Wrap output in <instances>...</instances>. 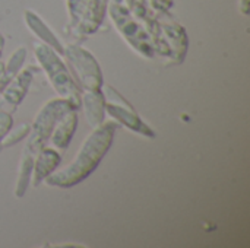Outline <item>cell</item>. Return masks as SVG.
<instances>
[{"label": "cell", "instance_id": "cell-22", "mask_svg": "<svg viewBox=\"0 0 250 248\" xmlns=\"http://www.w3.org/2000/svg\"><path fill=\"white\" fill-rule=\"evenodd\" d=\"M3 50H4V37H3V35L0 34V58H1Z\"/></svg>", "mask_w": 250, "mask_h": 248}, {"label": "cell", "instance_id": "cell-5", "mask_svg": "<svg viewBox=\"0 0 250 248\" xmlns=\"http://www.w3.org/2000/svg\"><path fill=\"white\" fill-rule=\"evenodd\" d=\"M63 57L70 67V73L85 91H100L103 88V72L91 51L79 44H69L64 47Z\"/></svg>", "mask_w": 250, "mask_h": 248}, {"label": "cell", "instance_id": "cell-11", "mask_svg": "<svg viewBox=\"0 0 250 248\" xmlns=\"http://www.w3.org/2000/svg\"><path fill=\"white\" fill-rule=\"evenodd\" d=\"M78 110L67 111L56 124L48 143H51L53 148L66 151L73 139V134L78 129Z\"/></svg>", "mask_w": 250, "mask_h": 248}, {"label": "cell", "instance_id": "cell-2", "mask_svg": "<svg viewBox=\"0 0 250 248\" xmlns=\"http://www.w3.org/2000/svg\"><path fill=\"white\" fill-rule=\"evenodd\" d=\"M34 54L56 94L60 98L70 101L75 110H78L81 107V91L60 54L44 42H37L34 45Z\"/></svg>", "mask_w": 250, "mask_h": 248}, {"label": "cell", "instance_id": "cell-15", "mask_svg": "<svg viewBox=\"0 0 250 248\" xmlns=\"http://www.w3.org/2000/svg\"><path fill=\"white\" fill-rule=\"evenodd\" d=\"M26 54H28V50L26 47H18L12 54L10 57L7 58L6 64H4V76H3V82H1V86H0V92L4 89V86L10 82V79L22 69L25 60H26Z\"/></svg>", "mask_w": 250, "mask_h": 248}, {"label": "cell", "instance_id": "cell-8", "mask_svg": "<svg viewBox=\"0 0 250 248\" xmlns=\"http://www.w3.org/2000/svg\"><path fill=\"white\" fill-rule=\"evenodd\" d=\"M34 79V69H21L10 82L4 86L1 94V105H9L10 108H16L26 96L31 83Z\"/></svg>", "mask_w": 250, "mask_h": 248}, {"label": "cell", "instance_id": "cell-13", "mask_svg": "<svg viewBox=\"0 0 250 248\" xmlns=\"http://www.w3.org/2000/svg\"><path fill=\"white\" fill-rule=\"evenodd\" d=\"M81 107H83L85 118L88 124L95 129L104 123L105 117V99L100 91H85L81 94Z\"/></svg>", "mask_w": 250, "mask_h": 248}, {"label": "cell", "instance_id": "cell-7", "mask_svg": "<svg viewBox=\"0 0 250 248\" xmlns=\"http://www.w3.org/2000/svg\"><path fill=\"white\" fill-rule=\"evenodd\" d=\"M160 15L161 18L157 19L160 23L161 38L170 50V58L167 63L179 64L185 60L189 48V38L186 29L171 18H167L166 13H160Z\"/></svg>", "mask_w": 250, "mask_h": 248}, {"label": "cell", "instance_id": "cell-6", "mask_svg": "<svg viewBox=\"0 0 250 248\" xmlns=\"http://www.w3.org/2000/svg\"><path fill=\"white\" fill-rule=\"evenodd\" d=\"M104 99H105V113L123 127L129 129L133 133H138L139 136H144L146 139H155V132L138 115L135 108L113 88V86H104L101 88Z\"/></svg>", "mask_w": 250, "mask_h": 248}, {"label": "cell", "instance_id": "cell-10", "mask_svg": "<svg viewBox=\"0 0 250 248\" xmlns=\"http://www.w3.org/2000/svg\"><path fill=\"white\" fill-rule=\"evenodd\" d=\"M107 6H108V0H88L86 12L79 26L75 29L73 35L78 38H83L86 35L97 32L105 18Z\"/></svg>", "mask_w": 250, "mask_h": 248}, {"label": "cell", "instance_id": "cell-4", "mask_svg": "<svg viewBox=\"0 0 250 248\" xmlns=\"http://www.w3.org/2000/svg\"><path fill=\"white\" fill-rule=\"evenodd\" d=\"M70 110H75V107L70 104V101L64 98L59 96L48 99L34 117V121L29 127L25 149L35 155L40 149L47 146L57 121Z\"/></svg>", "mask_w": 250, "mask_h": 248}, {"label": "cell", "instance_id": "cell-20", "mask_svg": "<svg viewBox=\"0 0 250 248\" xmlns=\"http://www.w3.org/2000/svg\"><path fill=\"white\" fill-rule=\"evenodd\" d=\"M239 7H240L243 15H248L249 13V0H240L239 1Z\"/></svg>", "mask_w": 250, "mask_h": 248}, {"label": "cell", "instance_id": "cell-14", "mask_svg": "<svg viewBox=\"0 0 250 248\" xmlns=\"http://www.w3.org/2000/svg\"><path fill=\"white\" fill-rule=\"evenodd\" d=\"M34 153L23 149L19 161V168H18V178H16V186H15V197L21 199L25 196L31 178H32V168H34Z\"/></svg>", "mask_w": 250, "mask_h": 248}, {"label": "cell", "instance_id": "cell-9", "mask_svg": "<svg viewBox=\"0 0 250 248\" xmlns=\"http://www.w3.org/2000/svg\"><path fill=\"white\" fill-rule=\"evenodd\" d=\"M62 155L57 152L56 148L44 146L40 149L34 156V168H32V178L31 183L34 187H38L48 175H51L60 165Z\"/></svg>", "mask_w": 250, "mask_h": 248}, {"label": "cell", "instance_id": "cell-21", "mask_svg": "<svg viewBox=\"0 0 250 248\" xmlns=\"http://www.w3.org/2000/svg\"><path fill=\"white\" fill-rule=\"evenodd\" d=\"M3 76H4V63L0 58V86H1V82H3Z\"/></svg>", "mask_w": 250, "mask_h": 248}, {"label": "cell", "instance_id": "cell-3", "mask_svg": "<svg viewBox=\"0 0 250 248\" xmlns=\"http://www.w3.org/2000/svg\"><path fill=\"white\" fill-rule=\"evenodd\" d=\"M107 10L113 25L125 38V41L142 57L152 58L155 56V47L149 34L146 32L145 26L132 16L123 0H110Z\"/></svg>", "mask_w": 250, "mask_h": 248}, {"label": "cell", "instance_id": "cell-19", "mask_svg": "<svg viewBox=\"0 0 250 248\" xmlns=\"http://www.w3.org/2000/svg\"><path fill=\"white\" fill-rule=\"evenodd\" d=\"M149 4L157 13H168L173 7V0H149Z\"/></svg>", "mask_w": 250, "mask_h": 248}, {"label": "cell", "instance_id": "cell-16", "mask_svg": "<svg viewBox=\"0 0 250 248\" xmlns=\"http://www.w3.org/2000/svg\"><path fill=\"white\" fill-rule=\"evenodd\" d=\"M66 6L69 13V29L73 34L86 12L88 0H66Z\"/></svg>", "mask_w": 250, "mask_h": 248}, {"label": "cell", "instance_id": "cell-12", "mask_svg": "<svg viewBox=\"0 0 250 248\" xmlns=\"http://www.w3.org/2000/svg\"><path fill=\"white\" fill-rule=\"evenodd\" d=\"M23 19H25V23L26 26L31 29V32L34 35H37L44 44H47L48 47H51L57 54L63 56V51H64V45L63 42L57 38V35L53 32V29L32 10H25L23 13Z\"/></svg>", "mask_w": 250, "mask_h": 248}, {"label": "cell", "instance_id": "cell-17", "mask_svg": "<svg viewBox=\"0 0 250 248\" xmlns=\"http://www.w3.org/2000/svg\"><path fill=\"white\" fill-rule=\"evenodd\" d=\"M29 127H31V124H28V123H21L16 127L12 126L10 130L6 133V136L3 137V140L0 142V148L6 149V148H10L16 143H19L21 140H23L29 133Z\"/></svg>", "mask_w": 250, "mask_h": 248}, {"label": "cell", "instance_id": "cell-18", "mask_svg": "<svg viewBox=\"0 0 250 248\" xmlns=\"http://www.w3.org/2000/svg\"><path fill=\"white\" fill-rule=\"evenodd\" d=\"M12 126H13V118L10 111L0 110V142L3 140V137L6 136V133L10 130Z\"/></svg>", "mask_w": 250, "mask_h": 248}, {"label": "cell", "instance_id": "cell-1", "mask_svg": "<svg viewBox=\"0 0 250 248\" xmlns=\"http://www.w3.org/2000/svg\"><path fill=\"white\" fill-rule=\"evenodd\" d=\"M117 130L116 121H107L95 127L83 140L73 161L63 170L54 171L44 181L50 187L70 189L88 178L100 165L103 158L110 151Z\"/></svg>", "mask_w": 250, "mask_h": 248}]
</instances>
